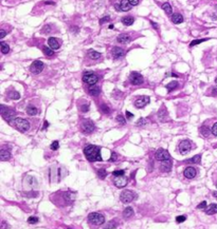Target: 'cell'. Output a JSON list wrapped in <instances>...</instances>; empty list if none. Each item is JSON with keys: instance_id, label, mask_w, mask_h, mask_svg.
<instances>
[{"instance_id": "obj_6", "label": "cell", "mask_w": 217, "mask_h": 229, "mask_svg": "<svg viewBox=\"0 0 217 229\" xmlns=\"http://www.w3.org/2000/svg\"><path fill=\"white\" fill-rule=\"evenodd\" d=\"M83 80H84L85 83L91 86V85H95L99 81V77L96 76V74L92 73V72H86L83 76Z\"/></svg>"}, {"instance_id": "obj_57", "label": "cell", "mask_w": 217, "mask_h": 229, "mask_svg": "<svg viewBox=\"0 0 217 229\" xmlns=\"http://www.w3.org/2000/svg\"><path fill=\"white\" fill-rule=\"evenodd\" d=\"M212 94H213V95H217V89L216 88H214L213 90H212Z\"/></svg>"}, {"instance_id": "obj_58", "label": "cell", "mask_w": 217, "mask_h": 229, "mask_svg": "<svg viewBox=\"0 0 217 229\" xmlns=\"http://www.w3.org/2000/svg\"><path fill=\"white\" fill-rule=\"evenodd\" d=\"M150 23H152V25H154V28H155L156 30H158V25H157V23H155V22H152V21L150 22Z\"/></svg>"}, {"instance_id": "obj_5", "label": "cell", "mask_w": 217, "mask_h": 229, "mask_svg": "<svg viewBox=\"0 0 217 229\" xmlns=\"http://www.w3.org/2000/svg\"><path fill=\"white\" fill-rule=\"evenodd\" d=\"M81 128H82V131L84 132V133L89 134V133H92V132L94 131L95 126H94V124H93V122L91 119H84V120L82 122Z\"/></svg>"}, {"instance_id": "obj_4", "label": "cell", "mask_w": 217, "mask_h": 229, "mask_svg": "<svg viewBox=\"0 0 217 229\" xmlns=\"http://www.w3.org/2000/svg\"><path fill=\"white\" fill-rule=\"evenodd\" d=\"M135 198H136V193L133 192V190H124L121 193V196H120V200L124 204H127V203L133 202L135 200Z\"/></svg>"}, {"instance_id": "obj_38", "label": "cell", "mask_w": 217, "mask_h": 229, "mask_svg": "<svg viewBox=\"0 0 217 229\" xmlns=\"http://www.w3.org/2000/svg\"><path fill=\"white\" fill-rule=\"evenodd\" d=\"M205 40H208V38H205V39H198V40H194V41H192V42L190 43V46L192 48V46H197V44H199V43L203 42V41H205Z\"/></svg>"}, {"instance_id": "obj_32", "label": "cell", "mask_w": 217, "mask_h": 229, "mask_svg": "<svg viewBox=\"0 0 217 229\" xmlns=\"http://www.w3.org/2000/svg\"><path fill=\"white\" fill-rule=\"evenodd\" d=\"M43 51L47 56H53L54 55V52L52 51V49H51V48H48V46H43Z\"/></svg>"}, {"instance_id": "obj_45", "label": "cell", "mask_w": 217, "mask_h": 229, "mask_svg": "<svg viewBox=\"0 0 217 229\" xmlns=\"http://www.w3.org/2000/svg\"><path fill=\"white\" fill-rule=\"evenodd\" d=\"M115 227H117V223H115V221H112L111 223H109L107 226H106L105 229H115Z\"/></svg>"}, {"instance_id": "obj_1", "label": "cell", "mask_w": 217, "mask_h": 229, "mask_svg": "<svg viewBox=\"0 0 217 229\" xmlns=\"http://www.w3.org/2000/svg\"><path fill=\"white\" fill-rule=\"evenodd\" d=\"M84 153L89 162H102V155L100 153V148L93 145H89L84 149Z\"/></svg>"}, {"instance_id": "obj_31", "label": "cell", "mask_w": 217, "mask_h": 229, "mask_svg": "<svg viewBox=\"0 0 217 229\" xmlns=\"http://www.w3.org/2000/svg\"><path fill=\"white\" fill-rule=\"evenodd\" d=\"M0 46H1V52L3 54H6V53L10 52V46L8 43L5 42H0Z\"/></svg>"}, {"instance_id": "obj_23", "label": "cell", "mask_w": 217, "mask_h": 229, "mask_svg": "<svg viewBox=\"0 0 217 229\" xmlns=\"http://www.w3.org/2000/svg\"><path fill=\"white\" fill-rule=\"evenodd\" d=\"M205 213L208 215H212V214L217 213V204H212L205 209Z\"/></svg>"}, {"instance_id": "obj_36", "label": "cell", "mask_w": 217, "mask_h": 229, "mask_svg": "<svg viewBox=\"0 0 217 229\" xmlns=\"http://www.w3.org/2000/svg\"><path fill=\"white\" fill-rule=\"evenodd\" d=\"M178 85H179V83H177V81H172L171 83H168V86H166V88H168V91L171 92V91H173V90H175V89L178 87Z\"/></svg>"}, {"instance_id": "obj_21", "label": "cell", "mask_w": 217, "mask_h": 229, "mask_svg": "<svg viewBox=\"0 0 217 229\" xmlns=\"http://www.w3.org/2000/svg\"><path fill=\"white\" fill-rule=\"evenodd\" d=\"M172 21L175 23V25H179V23H182L183 22V16L179 13H176V14H173L172 15Z\"/></svg>"}, {"instance_id": "obj_22", "label": "cell", "mask_w": 217, "mask_h": 229, "mask_svg": "<svg viewBox=\"0 0 217 229\" xmlns=\"http://www.w3.org/2000/svg\"><path fill=\"white\" fill-rule=\"evenodd\" d=\"M88 57L90 59H93V60H96V59H100V58L102 57V54L99 52H96L94 50H89L88 51Z\"/></svg>"}, {"instance_id": "obj_18", "label": "cell", "mask_w": 217, "mask_h": 229, "mask_svg": "<svg viewBox=\"0 0 217 229\" xmlns=\"http://www.w3.org/2000/svg\"><path fill=\"white\" fill-rule=\"evenodd\" d=\"M117 40H118V42L123 43V44H126V43H128L130 40H131V37H130L129 34L123 33V34H121V35H119L118 38H117Z\"/></svg>"}, {"instance_id": "obj_52", "label": "cell", "mask_w": 217, "mask_h": 229, "mask_svg": "<svg viewBox=\"0 0 217 229\" xmlns=\"http://www.w3.org/2000/svg\"><path fill=\"white\" fill-rule=\"evenodd\" d=\"M9 228V225L6 224L5 221H2V223H1V229H8Z\"/></svg>"}, {"instance_id": "obj_10", "label": "cell", "mask_w": 217, "mask_h": 229, "mask_svg": "<svg viewBox=\"0 0 217 229\" xmlns=\"http://www.w3.org/2000/svg\"><path fill=\"white\" fill-rule=\"evenodd\" d=\"M43 68H45V64H43V61L35 60L32 62L31 67H30V71H31L32 74H39L41 72H43Z\"/></svg>"}, {"instance_id": "obj_50", "label": "cell", "mask_w": 217, "mask_h": 229, "mask_svg": "<svg viewBox=\"0 0 217 229\" xmlns=\"http://www.w3.org/2000/svg\"><path fill=\"white\" fill-rule=\"evenodd\" d=\"M200 131H201V133H203L205 135L209 134V130L207 129V126H202L201 129H200Z\"/></svg>"}, {"instance_id": "obj_9", "label": "cell", "mask_w": 217, "mask_h": 229, "mask_svg": "<svg viewBox=\"0 0 217 229\" xmlns=\"http://www.w3.org/2000/svg\"><path fill=\"white\" fill-rule=\"evenodd\" d=\"M178 149H179V152L181 154H186L189 153L192 149V143L189 139H184V141H181L178 146Z\"/></svg>"}, {"instance_id": "obj_13", "label": "cell", "mask_w": 217, "mask_h": 229, "mask_svg": "<svg viewBox=\"0 0 217 229\" xmlns=\"http://www.w3.org/2000/svg\"><path fill=\"white\" fill-rule=\"evenodd\" d=\"M149 103V97L148 96H140L136 99L135 101V106L138 109H141V108H144L146 105Z\"/></svg>"}, {"instance_id": "obj_63", "label": "cell", "mask_w": 217, "mask_h": 229, "mask_svg": "<svg viewBox=\"0 0 217 229\" xmlns=\"http://www.w3.org/2000/svg\"><path fill=\"white\" fill-rule=\"evenodd\" d=\"M216 187H217V183H216Z\"/></svg>"}, {"instance_id": "obj_14", "label": "cell", "mask_w": 217, "mask_h": 229, "mask_svg": "<svg viewBox=\"0 0 217 229\" xmlns=\"http://www.w3.org/2000/svg\"><path fill=\"white\" fill-rule=\"evenodd\" d=\"M60 44H62L60 40H58L55 37H50L49 39H48V46L52 50H57L60 46Z\"/></svg>"}, {"instance_id": "obj_11", "label": "cell", "mask_w": 217, "mask_h": 229, "mask_svg": "<svg viewBox=\"0 0 217 229\" xmlns=\"http://www.w3.org/2000/svg\"><path fill=\"white\" fill-rule=\"evenodd\" d=\"M129 78H130V83H133V85H136V86L141 85L144 81L143 76L140 73H138V72H131Z\"/></svg>"}, {"instance_id": "obj_27", "label": "cell", "mask_w": 217, "mask_h": 229, "mask_svg": "<svg viewBox=\"0 0 217 229\" xmlns=\"http://www.w3.org/2000/svg\"><path fill=\"white\" fill-rule=\"evenodd\" d=\"M172 167V161H165L161 162V169L163 171H170Z\"/></svg>"}, {"instance_id": "obj_3", "label": "cell", "mask_w": 217, "mask_h": 229, "mask_svg": "<svg viewBox=\"0 0 217 229\" xmlns=\"http://www.w3.org/2000/svg\"><path fill=\"white\" fill-rule=\"evenodd\" d=\"M88 220H89L90 223L93 224V225H96V226H100V225L105 223V217L102 213H99V212H91V213H89Z\"/></svg>"}, {"instance_id": "obj_39", "label": "cell", "mask_w": 217, "mask_h": 229, "mask_svg": "<svg viewBox=\"0 0 217 229\" xmlns=\"http://www.w3.org/2000/svg\"><path fill=\"white\" fill-rule=\"evenodd\" d=\"M147 124V120L145 118H140L138 122H137V126L138 127H144V126Z\"/></svg>"}, {"instance_id": "obj_42", "label": "cell", "mask_w": 217, "mask_h": 229, "mask_svg": "<svg viewBox=\"0 0 217 229\" xmlns=\"http://www.w3.org/2000/svg\"><path fill=\"white\" fill-rule=\"evenodd\" d=\"M108 21H110V16H105V17L100 19V25H104V23H106V22Z\"/></svg>"}, {"instance_id": "obj_30", "label": "cell", "mask_w": 217, "mask_h": 229, "mask_svg": "<svg viewBox=\"0 0 217 229\" xmlns=\"http://www.w3.org/2000/svg\"><path fill=\"white\" fill-rule=\"evenodd\" d=\"M200 161H201V155H200V154H197V155L193 156L192 159H187L186 162L192 163V164H200Z\"/></svg>"}, {"instance_id": "obj_24", "label": "cell", "mask_w": 217, "mask_h": 229, "mask_svg": "<svg viewBox=\"0 0 217 229\" xmlns=\"http://www.w3.org/2000/svg\"><path fill=\"white\" fill-rule=\"evenodd\" d=\"M162 9L164 10L165 14H166L168 16L173 15V8H172V5L168 2L163 3V4H162Z\"/></svg>"}, {"instance_id": "obj_35", "label": "cell", "mask_w": 217, "mask_h": 229, "mask_svg": "<svg viewBox=\"0 0 217 229\" xmlns=\"http://www.w3.org/2000/svg\"><path fill=\"white\" fill-rule=\"evenodd\" d=\"M51 30H52V27L50 25H46L43 27V30H41V33H43V35H48V34L51 33Z\"/></svg>"}, {"instance_id": "obj_17", "label": "cell", "mask_w": 217, "mask_h": 229, "mask_svg": "<svg viewBox=\"0 0 217 229\" xmlns=\"http://www.w3.org/2000/svg\"><path fill=\"white\" fill-rule=\"evenodd\" d=\"M125 55V51L122 48H119V46H115L112 49V57L115 59H120L123 56Z\"/></svg>"}, {"instance_id": "obj_56", "label": "cell", "mask_w": 217, "mask_h": 229, "mask_svg": "<svg viewBox=\"0 0 217 229\" xmlns=\"http://www.w3.org/2000/svg\"><path fill=\"white\" fill-rule=\"evenodd\" d=\"M115 10H117V11H119V12H121V11H122L121 5H120V4H115Z\"/></svg>"}, {"instance_id": "obj_28", "label": "cell", "mask_w": 217, "mask_h": 229, "mask_svg": "<svg viewBox=\"0 0 217 229\" xmlns=\"http://www.w3.org/2000/svg\"><path fill=\"white\" fill-rule=\"evenodd\" d=\"M133 215V209L131 207L125 208L124 211H123V217L125 219H128V217H131Z\"/></svg>"}, {"instance_id": "obj_8", "label": "cell", "mask_w": 217, "mask_h": 229, "mask_svg": "<svg viewBox=\"0 0 217 229\" xmlns=\"http://www.w3.org/2000/svg\"><path fill=\"white\" fill-rule=\"evenodd\" d=\"M156 159H158L160 162H165V161H172V156L168 153V150L165 149H159L156 152Z\"/></svg>"}, {"instance_id": "obj_51", "label": "cell", "mask_w": 217, "mask_h": 229, "mask_svg": "<svg viewBox=\"0 0 217 229\" xmlns=\"http://www.w3.org/2000/svg\"><path fill=\"white\" fill-rule=\"evenodd\" d=\"M115 159H117V153H115V152H112L111 153V157L109 159V162H115Z\"/></svg>"}, {"instance_id": "obj_26", "label": "cell", "mask_w": 217, "mask_h": 229, "mask_svg": "<svg viewBox=\"0 0 217 229\" xmlns=\"http://www.w3.org/2000/svg\"><path fill=\"white\" fill-rule=\"evenodd\" d=\"M135 22V18H133V16H127V17H123L122 19V23L124 25H131Z\"/></svg>"}, {"instance_id": "obj_54", "label": "cell", "mask_w": 217, "mask_h": 229, "mask_svg": "<svg viewBox=\"0 0 217 229\" xmlns=\"http://www.w3.org/2000/svg\"><path fill=\"white\" fill-rule=\"evenodd\" d=\"M5 35H6V32H5V31H4V30H1V31H0V39H2V38L4 36H5Z\"/></svg>"}, {"instance_id": "obj_29", "label": "cell", "mask_w": 217, "mask_h": 229, "mask_svg": "<svg viewBox=\"0 0 217 229\" xmlns=\"http://www.w3.org/2000/svg\"><path fill=\"white\" fill-rule=\"evenodd\" d=\"M37 108L34 107V106H28V108H27V113H28V115L30 116H34L37 114Z\"/></svg>"}, {"instance_id": "obj_48", "label": "cell", "mask_w": 217, "mask_h": 229, "mask_svg": "<svg viewBox=\"0 0 217 229\" xmlns=\"http://www.w3.org/2000/svg\"><path fill=\"white\" fill-rule=\"evenodd\" d=\"M117 122L123 125V124H125V119H124V117H123L122 115H118V116H117Z\"/></svg>"}, {"instance_id": "obj_20", "label": "cell", "mask_w": 217, "mask_h": 229, "mask_svg": "<svg viewBox=\"0 0 217 229\" xmlns=\"http://www.w3.org/2000/svg\"><path fill=\"white\" fill-rule=\"evenodd\" d=\"M88 92H89V94L91 95V96H99L100 93H101V89L99 88V87L96 86V85H91V86H89V88H88Z\"/></svg>"}, {"instance_id": "obj_2", "label": "cell", "mask_w": 217, "mask_h": 229, "mask_svg": "<svg viewBox=\"0 0 217 229\" xmlns=\"http://www.w3.org/2000/svg\"><path fill=\"white\" fill-rule=\"evenodd\" d=\"M10 124H12L20 132H27L30 129V122H29V120H27L25 118H20V117H16L15 119L11 120Z\"/></svg>"}, {"instance_id": "obj_37", "label": "cell", "mask_w": 217, "mask_h": 229, "mask_svg": "<svg viewBox=\"0 0 217 229\" xmlns=\"http://www.w3.org/2000/svg\"><path fill=\"white\" fill-rule=\"evenodd\" d=\"M98 174H99V176L101 177V178H105L106 177V175H107V172H106V170L105 169H99L98 170Z\"/></svg>"}, {"instance_id": "obj_16", "label": "cell", "mask_w": 217, "mask_h": 229, "mask_svg": "<svg viewBox=\"0 0 217 229\" xmlns=\"http://www.w3.org/2000/svg\"><path fill=\"white\" fill-rule=\"evenodd\" d=\"M11 157V152L8 147H2L0 149V159L1 161H9Z\"/></svg>"}, {"instance_id": "obj_49", "label": "cell", "mask_w": 217, "mask_h": 229, "mask_svg": "<svg viewBox=\"0 0 217 229\" xmlns=\"http://www.w3.org/2000/svg\"><path fill=\"white\" fill-rule=\"evenodd\" d=\"M101 109H102V110L101 111H103V112H104V113H109V108L107 107V106H106V105H102V106H101Z\"/></svg>"}, {"instance_id": "obj_46", "label": "cell", "mask_w": 217, "mask_h": 229, "mask_svg": "<svg viewBox=\"0 0 217 229\" xmlns=\"http://www.w3.org/2000/svg\"><path fill=\"white\" fill-rule=\"evenodd\" d=\"M205 208H207V202L205 201L201 202L199 205H197V209H205Z\"/></svg>"}, {"instance_id": "obj_40", "label": "cell", "mask_w": 217, "mask_h": 229, "mask_svg": "<svg viewBox=\"0 0 217 229\" xmlns=\"http://www.w3.org/2000/svg\"><path fill=\"white\" fill-rule=\"evenodd\" d=\"M58 147H59V142L54 141L52 144H51V146H50V148H51V150H53V151H55V150L58 149Z\"/></svg>"}, {"instance_id": "obj_44", "label": "cell", "mask_w": 217, "mask_h": 229, "mask_svg": "<svg viewBox=\"0 0 217 229\" xmlns=\"http://www.w3.org/2000/svg\"><path fill=\"white\" fill-rule=\"evenodd\" d=\"M186 220V217H184V215H179V217H176V222L177 223H183L184 221Z\"/></svg>"}, {"instance_id": "obj_61", "label": "cell", "mask_w": 217, "mask_h": 229, "mask_svg": "<svg viewBox=\"0 0 217 229\" xmlns=\"http://www.w3.org/2000/svg\"><path fill=\"white\" fill-rule=\"evenodd\" d=\"M108 28H109V29H113V25H109V27H108Z\"/></svg>"}, {"instance_id": "obj_47", "label": "cell", "mask_w": 217, "mask_h": 229, "mask_svg": "<svg viewBox=\"0 0 217 229\" xmlns=\"http://www.w3.org/2000/svg\"><path fill=\"white\" fill-rule=\"evenodd\" d=\"M211 132L215 135V136H217V122H215L214 125H213V127H212V129H211Z\"/></svg>"}, {"instance_id": "obj_43", "label": "cell", "mask_w": 217, "mask_h": 229, "mask_svg": "<svg viewBox=\"0 0 217 229\" xmlns=\"http://www.w3.org/2000/svg\"><path fill=\"white\" fill-rule=\"evenodd\" d=\"M112 175H113V176H121V175H124V170H115V171L112 172Z\"/></svg>"}, {"instance_id": "obj_60", "label": "cell", "mask_w": 217, "mask_h": 229, "mask_svg": "<svg viewBox=\"0 0 217 229\" xmlns=\"http://www.w3.org/2000/svg\"><path fill=\"white\" fill-rule=\"evenodd\" d=\"M49 126V124H48V122H45V126H43V129H46L47 127Z\"/></svg>"}, {"instance_id": "obj_25", "label": "cell", "mask_w": 217, "mask_h": 229, "mask_svg": "<svg viewBox=\"0 0 217 229\" xmlns=\"http://www.w3.org/2000/svg\"><path fill=\"white\" fill-rule=\"evenodd\" d=\"M120 5H121V10L124 11V12H127V11H129L131 9V4L129 3L128 0H121Z\"/></svg>"}, {"instance_id": "obj_15", "label": "cell", "mask_w": 217, "mask_h": 229, "mask_svg": "<svg viewBox=\"0 0 217 229\" xmlns=\"http://www.w3.org/2000/svg\"><path fill=\"white\" fill-rule=\"evenodd\" d=\"M158 118L160 119L162 122H168V119H170L168 113V111H166V109H165V107L160 108V110L158 111Z\"/></svg>"}, {"instance_id": "obj_64", "label": "cell", "mask_w": 217, "mask_h": 229, "mask_svg": "<svg viewBox=\"0 0 217 229\" xmlns=\"http://www.w3.org/2000/svg\"><path fill=\"white\" fill-rule=\"evenodd\" d=\"M68 229H71V228H68Z\"/></svg>"}, {"instance_id": "obj_62", "label": "cell", "mask_w": 217, "mask_h": 229, "mask_svg": "<svg viewBox=\"0 0 217 229\" xmlns=\"http://www.w3.org/2000/svg\"><path fill=\"white\" fill-rule=\"evenodd\" d=\"M215 83H217V77H216V79H215Z\"/></svg>"}, {"instance_id": "obj_55", "label": "cell", "mask_w": 217, "mask_h": 229, "mask_svg": "<svg viewBox=\"0 0 217 229\" xmlns=\"http://www.w3.org/2000/svg\"><path fill=\"white\" fill-rule=\"evenodd\" d=\"M126 117H127L128 119H131L133 117V113H130L129 111H126Z\"/></svg>"}, {"instance_id": "obj_41", "label": "cell", "mask_w": 217, "mask_h": 229, "mask_svg": "<svg viewBox=\"0 0 217 229\" xmlns=\"http://www.w3.org/2000/svg\"><path fill=\"white\" fill-rule=\"evenodd\" d=\"M38 221H39V219H38L37 217H30L28 220V223L29 224H36L38 223Z\"/></svg>"}, {"instance_id": "obj_12", "label": "cell", "mask_w": 217, "mask_h": 229, "mask_svg": "<svg viewBox=\"0 0 217 229\" xmlns=\"http://www.w3.org/2000/svg\"><path fill=\"white\" fill-rule=\"evenodd\" d=\"M128 183V178L125 175H121V176H115L113 178V184L115 185V187L118 188H123L127 185Z\"/></svg>"}, {"instance_id": "obj_59", "label": "cell", "mask_w": 217, "mask_h": 229, "mask_svg": "<svg viewBox=\"0 0 217 229\" xmlns=\"http://www.w3.org/2000/svg\"><path fill=\"white\" fill-rule=\"evenodd\" d=\"M212 194H213V196H214V198H217V191H213V192H212Z\"/></svg>"}, {"instance_id": "obj_7", "label": "cell", "mask_w": 217, "mask_h": 229, "mask_svg": "<svg viewBox=\"0 0 217 229\" xmlns=\"http://www.w3.org/2000/svg\"><path fill=\"white\" fill-rule=\"evenodd\" d=\"M1 115L3 116V118H5L6 120H13V119L16 118V113L15 111L13 109H9V108H5L4 106H1Z\"/></svg>"}, {"instance_id": "obj_34", "label": "cell", "mask_w": 217, "mask_h": 229, "mask_svg": "<svg viewBox=\"0 0 217 229\" xmlns=\"http://www.w3.org/2000/svg\"><path fill=\"white\" fill-rule=\"evenodd\" d=\"M9 97L11 98V99H15V100H17V99L20 98V94H19L17 91H12L11 93H9Z\"/></svg>"}, {"instance_id": "obj_19", "label": "cell", "mask_w": 217, "mask_h": 229, "mask_svg": "<svg viewBox=\"0 0 217 229\" xmlns=\"http://www.w3.org/2000/svg\"><path fill=\"white\" fill-rule=\"evenodd\" d=\"M183 174H184V176H185L186 178L192 180V178H194V177L196 176V170L193 168V167H187V168L184 170Z\"/></svg>"}, {"instance_id": "obj_33", "label": "cell", "mask_w": 217, "mask_h": 229, "mask_svg": "<svg viewBox=\"0 0 217 229\" xmlns=\"http://www.w3.org/2000/svg\"><path fill=\"white\" fill-rule=\"evenodd\" d=\"M80 110H81L82 112H87V111L89 110V103H88L87 100H85V103L81 104V106H80Z\"/></svg>"}, {"instance_id": "obj_53", "label": "cell", "mask_w": 217, "mask_h": 229, "mask_svg": "<svg viewBox=\"0 0 217 229\" xmlns=\"http://www.w3.org/2000/svg\"><path fill=\"white\" fill-rule=\"evenodd\" d=\"M131 5H137L139 3V0H128Z\"/></svg>"}]
</instances>
